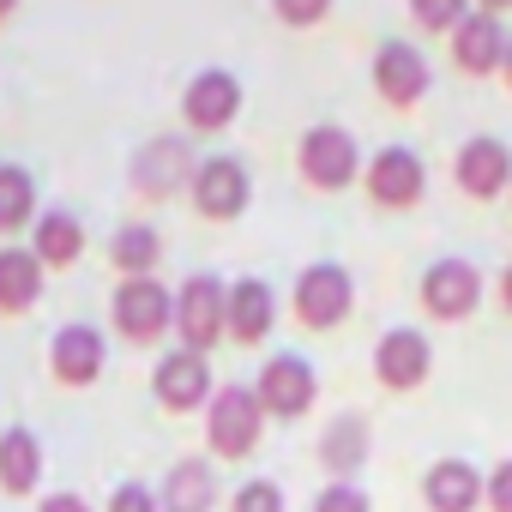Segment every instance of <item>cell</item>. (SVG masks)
I'll use <instances>...</instances> for the list:
<instances>
[{"label":"cell","mask_w":512,"mask_h":512,"mask_svg":"<svg viewBox=\"0 0 512 512\" xmlns=\"http://www.w3.org/2000/svg\"><path fill=\"white\" fill-rule=\"evenodd\" d=\"M296 169H302L308 187H320V193H344V187L362 175V151H356V139H350L344 127L320 121V127L302 133V145H296Z\"/></svg>","instance_id":"cell-1"},{"label":"cell","mask_w":512,"mask_h":512,"mask_svg":"<svg viewBox=\"0 0 512 512\" xmlns=\"http://www.w3.org/2000/svg\"><path fill=\"white\" fill-rule=\"evenodd\" d=\"M175 332H181V350L205 356L229 332V284H217L211 272H193L175 290Z\"/></svg>","instance_id":"cell-2"},{"label":"cell","mask_w":512,"mask_h":512,"mask_svg":"<svg viewBox=\"0 0 512 512\" xmlns=\"http://www.w3.org/2000/svg\"><path fill=\"white\" fill-rule=\"evenodd\" d=\"M260 422H266V404L253 386H223L205 404V440L217 446V458H247L253 440H260Z\"/></svg>","instance_id":"cell-3"},{"label":"cell","mask_w":512,"mask_h":512,"mask_svg":"<svg viewBox=\"0 0 512 512\" xmlns=\"http://www.w3.org/2000/svg\"><path fill=\"white\" fill-rule=\"evenodd\" d=\"M109 314H115V332H121L127 344H157V338L175 326V296H169L157 278H121Z\"/></svg>","instance_id":"cell-4"},{"label":"cell","mask_w":512,"mask_h":512,"mask_svg":"<svg viewBox=\"0 0 512 512\" xmlns=\"http://www.w3.org/2000/svg\"><path fill=\"white\" fill-rule=\"evenodd\" d=\"M350 308H356V284H350L344 266L320 260V266H308V272L296 278V320H302L308 332H332V326H344Z\"/></svg>","instance_id":"cell-5"},{"label":"cell","mask_w":512,"mask_h":512,"mask_svg":"<svg viewBox=\"0 0 512 512\" xmlns=\"http://www.w3.org/2000/svg\"><path fill=\"white\" fill-rule=\"evenodd\" d=\"M362 181H368V199H374V205L410 211V205H422V193H428V163H422L410 145H386V151L368 157Z\"/></svg>","instance_id":"cell-6"},{"label":"cell","mask_w":512,"mask_h":512,"mask_svg":"<svg viewBox=\"0 0 512 512\" xmlns=\"http://www.w3.org/2000/svg\"><path fill=\"white\" fill-rule=\"evenodd\" d=\"M187 193H193V211H199V217L229 223V217L247 211V199H253V175H247L241 157H199V175H193Z\"/></svg>","instance_id":"cell-7"},{"label":"cell","mask_w":512,"mask_h":512,"mask_svg":"<svg viewBox=\"0 0 512 512\" xmlns=\"http://www.w3.org/2000/svg\"><path fill=\"white\" fill-rule=\"evenodd\" d=\"M428 85H434V73H428V55H422L416 43L392 37V43L374 49V91H380V103L416 109V103L428 97Z\"/></svg>","instance_id":"cell-8"},{"label":"cell","mask_w":512,"mask_h":512,"mask_svg":"<svg viewBox=\"0 0 512 512\" xmlns=\"http://www.w3.org/2000/svg\"><path fill=\"white\" fill-rule=\"evenodd\" d=\"M235 115H241V79H235L229 67H205V73L187 79V91H181V121H187L193 133H223Z\"/></svg>","instance_id":"cell-9"},{"label":"cell","mask_w":512,"mask_h":512,"mask_svg":"<svg viewBox=\"0 0 512 512\" xmlns=\"http://www.w3.org/2000/svg\"><path fill=\"white\" fill-rule=\"evenodd\" d=\"M193 175H199V157L187 151L181 133H157V139L133 157V187H139L145 199H169V193L193 187Z\"/></svg>","instance_id":"cell-10"},{"label":"cell","mask_w":512,"mask_h":512,"mask_svg":"<svg viewBox=\"0 0 512 512\" xmlns=\"http://www.w3.org/2000/svg\"><path fill=\"white\" fill-rule=\"evenodd\" d=\"M452 181H458L470 199H500V193L512 187V145L494 139V133L464 139L458 157H452Z\"/></svg>","instance_id":"cell-11"},{"label":"cell","mask_w":512,"mask_h":512,"mask_svg":"<svg viewBox=\"0 0 512 512\" xmlns=\"http://www.w3.org/2000/svg\"><path fill=\"white\" fill-rule=\"evenodd\" d=\"M482 302V272L470 260H434L422 272V308L434 320H470Z\"/></svg>","instance_id":"cell-12"},{"label":"cell","mask_w":512,"mask_h":512,"mask_svg":"<svg viewBox=\"0 0 512 512\" xmlns=\"http://www.w3.org/2000/svg\"><path fill=\"white\" fill-rule=\"evenodd\" d=\"M374 374H380V386H392V392H416V386L434 374V344H428L416 326H392V332L374 344Z\"/></svg>","instance_id":"cell-13"},{"label":"cell","mask_w":512,"mask_h":512,"mask_svg":"<svg viewBox=\"0 0 512 512\" xmlns=\"http://www.w3.org/2000/svg\"><path fill=\"white\" fill-rule=\"evenodd\" d=\"M506 49H512V37L500 31V19H494V13H470V19L452 31V67H458V73L488 79V73H500V67H506Z\"/></svg>","instance_id":"cell-14"},{"label":"cell","mask_w":512,"mask_h":512,"mask_svg":"<svg viewBox=\"0 0 512 512\" xmlns=\"http://www.w3.org/2000/svg\"><path fill=\"white\" fill-rule=\"evenodd\" d=\"M103 362H109V344L97 326H61L55 344H49V368L61 386H91L103 380Z\"/></svg>","instance_id":"cell-15"},{"label":"cell","mask_w":512,"mask_h":512,"mask_svg":"<svg viewBox=\"0 0 512 512\" xmlns=\"http://www.w3.org/2000/svg\"><path fill=\"white\" fill-rule=\"evenodd\" d=\"M151 386H157V404L163 410H199V404H211V368H205L199 350H169L157 362Z\"/></svg>","instance_id":"cell-16"},{"label":"cell","mask_w":512,"mask_h":512,"mask_svg":"<svg viewBox=\"0 0 512 512\" xmlns=\"http://www.w3.org/2000/svg\"><path fill=\"white\" fill-rule=\"evenodd\" d=\"M422 500H428V512H476L488 500V476L464 458H440L422 476Z\"/></svg>","instance_id":"cell-17"},{"label":"cell","mask_w":512,"mask_h":512,"mask_svg":"<svg viewBox=\"0 0 512 512\" xmlns=\"http://www.w3.org/2000/svg\"><path fill=\"white\" fill-rule=\"evenodd\" d=\"M253 392H260L266 416H302L314 404V368L302 356H272L260 380H253Z\"/></svg>","instance_id":"cell-18"},{"label":"cell","mask_w":512,"mask_h":512,"mask_svg":"<svg viewBox=\"0 0 512 512\" xmlns=\"http://www.w3.org/2000/svg\"><path fill=\"white\" fill-rule=\"evenodd\" d=\"M272 326H278V296H272L266 278L229 284V338H235V344H266Z\"/></svg>","instance_id":"cell-19"},{"label":"cell","mask_w":512,"mask_h":512,"mask_svg":"<svg viewBox=\"0 0 512 512\" xmlns=\"http://www.w3.org/2000/svg\"><path fill=\"white\" fill-rule=\"evenodd\" d=\"M43 272L31 247H0V314H31L43 302Z\"/></svg>","instance_id":"cell-20"},{"label":"cell","mask_w":512,"mask_h":512,"mask_svg":"<svg viewBox=\"0 0 512 512\" xmlns=\"http://www.w3.org/2000/svg\"><path fill=\"white\" fill-rule=\"evenodd\" d=\"M157 506H163V512H211V506H217V476H211V464H205V458L169 464Z\"/></svg>","instance_id":"cell-21"},{"label":"cell","mask_w":512,"mask_h":512,"mask_svg":"<svg viewBox=\"0 0 512 512\" xmlns=\"http://www.w3.org/2000/svg\"><path fill=\"white\" fill-rule=\"evenodd\" d=\"M31 253L43 266H79V253H85V223L73 211H43L37 229H31Z\"/></svg>","instance_id":"cell-22"},{"label":"cell","mask_w":512,"mask_h":512,"mask_svg":"<svg viewBox=\"0 0 512 512\" xmlns=\"http://www.w3.org/2000/svg\"><path fill=\"white\" fill-rule=\"evenodd\" d=\"M157 260H163V235H157L151 223H121V229L109 235V266H115L121 278H151Z\"/></svg>","instance_id":"cell-23"},{"label":"cell","mask_w":512,"mask_h":512,"mask_svg":"<svg viewBox=\"0 0 512 512\" xmlns=\"http://www.w3.org/2000/svg\"><path fill=\"white\" fill-rule=\"evenodd\" d=\"M43 482V446L31 428H7L0 434V488L7 494H31Z\"/></svg>","instance_id":"cell-24"},{"label":"cell","mask_w":512,"mask_h":512,"mask_svg":"<svg viewBox=\"0 0 512 512\" xmlns=\"http://www.w3.org/2000/svg\"><path fill=\"white\" fill-rule=\"evenodd\" d=\"M37 181H31V169H19V163H0V235H19L25 223L37 229Z\"/></svg>","instance_id":"cell-25"},{"label":"cell","mask_w":512,"mask_h":512,"mask_svg":"<svg viewBox=\"0 0 512 512\" xmlns=\"http://www.w3.org/2000/svg\"><path fill=\"white\" fill-rule=\"evenodd\" d=\"M362 458H368V422H362V416H338V422L326 428V440H320V464L338 470V482H344Z\"/></svg>","instance_id":"cell-26"},{"label":"cell","mask_w":512,"mask_h":512,"mask_svg":"<svg viewBox=\"0 0 512 512\" xmlns=\"http://www.w3.org/2000/svg\"><path fill=\"white\" fill-rule=\"evenodd\" d=\"M470 13H476V0H410V19H416L422 31H446V37H452Z\"/></svg>","instance_id":"cell-27"},{"label":"cell","mask_w":512,"mask_h":512,"mask_svg":"<svg viewBox=\"0 0 512 512\" xmlns=\"http://www.w3.org/2000/svg\"><path fill=\"white\" fill-rule=\"evenodd\" d=\"M229 512H284V488L266 482V476H253V482L235 488V506Z\"/></svg>","instance_id":"cell-28"},{"label":"cell","mask_w":512,"mask_h":512,"mask_svg":"<svg viewBox=\"0 0 512 512\" xmlns=\"http://www.w3.org/2000/svg\"><path fill=\"white\" fill-rule=\"evenodd\" d=\"M272 13H278L284 25H296V31H314V25L332 13V0H272Z\"/></svg>","instance_id":"cell-29"},{"label":"cell","mask_w":512,"mask_h":512,"mask_svg":"<svg viewBox=\"0 0 512 512\" xmlns=\"http://www.w3.org/2000/svg\"><path fill=\"white\" fill-rule=\"evenodd\" d=\"M314 512H374V506H368V494H362L356 482H332V488L314 500Z\"/></svg>","instance_id":"cell-30"},{"label":"cell","mask_w":512,"mask_h":512,"mask_svg":"<svg viewBox=\"0 0 512 512\" xmlns=\"http://www.w3.org/2000/svg\"><path fill=\"white\" fill-rule=\"evenodd\" d=\"M109 512H163V506H157V494H151V488H139V482H121V488L109 494Z\"/></svg>","instance_id":"cell-31"},{"label":"cell","mask_w":512,"mask_h":512,"mask_svg":"<svg viewBox=\"0 0 512 512\" xmlns=\"http://www.w3.org/2000/svg\"><path fill=\"white\" fill-rule=\"evenodd\" d=\"M488 506H494V512H512V458L494 464V476H488Z\"/></svg>","instance_id":"cell-32"},{"label":"cell","mask_w":512,"mask_h":512,"mask_svg":"<svg viewBox=\"0 0 512 512\" xmlns=\"http://www.w3.org/2000/svg\"><path fill=\"white\" fill-rule=\"evenodd\" d=\"M43 512H91V506H85L79 494H49V500H43Z\"/></svg>","instance_id":"cell-33"},{"label":"cell","mask_w":512,"mask_h":512,"mask_svg":"<svg viewBox=\"0 0 512 512\" xmlns=\"http://www.w3.org/2000/svg\"><path fill=\"white\" fill-rule=\"evenodd\" d=\"M500 308H506V314H512V266H506V272H500Z\"/></svg>","instance_id":"cell-34"},{"label":"cell","mask_w":512,"mask_h":512,"mask_svg":"<svg viewBox=\"0 0 512 512\" xmlns=\"http://www.w3.org/2000/svg\"><path fill=\"white\" fill-rule=\"evenodd\" d=\"M506 7H512V0H476V13H494V19H500Z\"/></svg>","instance_id":"cell-35"},{"label":"cell","mask_w":512,"mask_h":512,"mask_svg":"<svg viewBox=\"0 0 512 512\" xmlns=\"http://www.w3.org/2000/svg\"><path fill=\"white\" fill-rule=\"evenodd\" d=\"M19 13V0H0V19H13Z\"/></svg>","instance_id":"cell-36"},{"label":"cell","mask_w":512,"mask_h":512,"mask_svg":"<svg viewBox=\"0 0 512 512\" xmlns=\"http://www.w3.org/2000/svg\"><path fill=\"white\" fill-rule=\"evenodd\" d=\"M500 73H506V85H512V49H506V67H500Z\"/></svg>","instance_id":"cell-37"}]
</instances>
